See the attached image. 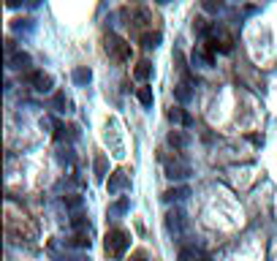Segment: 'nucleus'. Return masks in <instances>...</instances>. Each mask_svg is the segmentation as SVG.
I'll return each instance as SVG.
<instances>
[{"instance_id": "1", "label": "nucleus", "mask_w": 277, "mask_h": 261, "mask_svg": "<svg viewBox=\"0 0 277 261\" xmlns=\"http://www.w3.org/2000/svg\"><path fill=\"white\" fill-rule=\"evenodd\" d=\"M106 253L111 256V259H123L125 250L131 247V237H128V231H123V228H111L109 234H106Z\"/></svg>"}, {"instance_id": "2", "label": "nucleus", "mask_w": 277, "mask_h": 261, "mask_svg": "<svg viewBox=\"0 0 277 261\" xmlns=\"http://www.w3.org/2000/svg\"><path fill=\"white\" fill-rule=\"evenodd\" d=\"M106 52H109L114 60H128L131 57V44H125L123 38H117L114 33L106 35Z\"/></svg>"}, {"instance_id": "3", "label": "nucleus", "mask_w": 277, "mask_h": 261, "mask_svg": "<svg viewBox=\"0 0 277 261\" xmlns=\"http://www.w3.org/2000/svg\"><path fill=\"white\" fill-rule=\"evenodd\" d=\"M209 35H212L209 41L215 44V49H220V52H231V49H234V35H231L226 28L212 25V28H209Z\"/></svg>"}, {"instance_id": "4", "label": "nucleus", "mask_w": 277, "mask_h": 261, "mask_svg": "<svg viewBox=\"0 0 277 261\" xmlns=\"http://www.w3.org/2000/svg\"><path fill=\"white\" fill-rule=\"evenodd\" d=\"M28 82L33 84L38 93H46V90H52V76L44 74V71H30V74H28Z\"/></svg>"}, {"instance_id": "5", "label": "nucleus", "mask_w": 277, "mask_h": 261, "mask_svg": "<svg viewBox=\"0 0 277 261\" xmlns=\"http://www.w3.org/2000/svg\"><path fill=\"white\" fill-rule=\"evenodd\" d=\"M106 188H109V193H117V191H123V188H128V174L114 172L109 177V182H106Z\"/></svg>"}, {"instance_id": "6", "label": "nucleus", "mask_w": 277, "mask_h": 261, "mask_svg": "<svg viewBox=\"0 0 277 261\" xmlns=\"http://www.w3.org/2000/svg\"><path fill=\"white\" fill-rule=\"evenodd\" d=\"M136 98H138V103H141V106H153V87H138L136 90Z\"/></svg>"}, {"instance_id": "7", "label": "nucleus", "mask_w": 277, "mask_h": 261, "mask_svg": "<svg viewBox=\"0 0 277 261\" xmlns=\"http://www.w3.org/2000/svg\"><path fill=\"white\" fill-rule=\"evenodd\" d=\"M150 74H153V65H150L147 60L136 63V68H133V76H136V79H141V82H144V79H147Z\"/></svg>"}, {"instance_id": "8", "label": "nucleus", "mask_w": 277, "mask_h": 261, "mask_svg": "<svg viewBox=\"0 0 277 261\" xmlns=\"http://www.w3.org/2000/svg\"><path fill=\"white\" fill-rule=\"evenodd\" d=\"M169 120H171V123H185V125H190V117H187L185 112L180 109V106H174V109H169Z\"/></svg>"}, {"instance_id": "9", "label": "nucleus", "mask_w": 277, "mask_h": 261, "mask_svg": "<svg viewBox=\"0 0 277 261\" xmlns=\"http://www.w3.org/2000/svg\"><path fill=\"white\" fill-rule=\"evenodd\" d=\"M160 44V33H144L141 35V47L144 49H155Z\"/></svg>"}, {"instance_id": "10", "label": "nucleus", "mask_w": 277, "mask_h": 261, "mask_svg": "<svg viewBox=\"0 0 277 261\" xmlns=\"http://www.w3.org/2000/svg\"><path fill=\"white\" fill-rule=\"evenodd\" d=\"M71 226L77 228V231H90V223H87V218H84V215H74V218H71Z\"/></svg>"}, {"instance_id": "11", "label": "nucleus", "mask_w": 277, "mask_h": 261, "mask_svg": "<svg viewBox=\"0 0 277 261\" xmlns=\"http://www.w3.org/2000/svg\"><path fill=\"white\" fill-rule=\"evenodd\" d=\"M187 172H190V169H187V163H177V166L171 163V166H169V177H171V179L174 177H185Z\"/></svg>"}, {"instance_id": "12", "label": "nucleus", "mask_w": 277, "mask_h": 261, "mask_svg": "<svg viewBox=\"0 0 277 261\" xmlns=\"http://www.w3.org/2000/svg\"><path fill=\"white\" fill-rule=\"evenodd\" d=\"M71 245H77V247H90V237H87V231H77V234H74V240H71Z\"/></svg>"}, {"instance_id": "13", "label": "nucleus", "mask_w": 277, "mask_h": 261, "mask_svg": "<svg viewBox=\"0 0 277 261\" xmlns=\"http://www.w3.org/2000/svg\"><path fill=\"white\" fill-rule=\"evenodd\" d=\"M169 145L185 147L187 145V136H185V133H180V130H171V133H169Z\"/></svg>"}, {"instance_id": "14", "label": "nucleus", "mask_w": 277, "mask_h": 261, "mask_svg": "<svg viewBox=\"0 0 277 261\" xmlns=\"http://www.w3.org/2000/svg\"><path fill=\"white\" fill-rule=\"evenodd\" d=\"M182 196H187V188H171V191H166V193H163V199H166V201L182 199Z\"/></svg>"}, {"instance_id": "15", "label": "nucleus", "mask_w": 277, "mask_h": 261, "mask_svg": "<svg viewBox=\"0 0 277 261\" xmlns=\"http://www.w3.org/2000/svg\"><path fill=\"white\" fill-rule=\"evenodd\" d=\"M104 174H106V158H104V155H98V158H95V177L104 179Z\"/></svg>"}, {"instance_id": "16", "label": "nucleus", "mask_w": 277, "mask_h": 261, "mask_svg": "<svg viewBox=\"0 0 277 261\" xmlns=\"http://www.w3.org/2000/svg\"><path fill=\"white\" fill-rule=\"evenodd\" d=\"M190 96H193V93L187 90V84H185V82L177 84V98H180V101H190Z\"/></svg>"}, {"instance_id": "17", "label": "nucleus", "mask_w": 277, "mask_h": 261, "mask_svg": "<svg viewBox=\"0 0 277 261\" xmlns=\"http://www.w3.org/2000/svg\"><path fill=\"white\" fill-rule=\"evenodd\" d=\"M90 68H77L74 71V79H77V82H90Z\"/></svg>"}, {"instance_id": "18", "label": "nucleus", "mask_w": 277, "mask_h": 261, "mask_svg": "<svg viewBox=\"0 0 277 261\" xmlns=\"http://www.w3.org/2000/svg\"><path fill=\"white\" fill-rule=\"evenodd\" d=\"M30 65V57L25 55V52H19V55L14 57V68H28Z\"/></svg>"}, {"instance_id": "19", "label": "nucleus", "mask_w": 277, "mask_h": 261, "mask_svg": "<svg viewBox=\"0 0 277 261\" xmlns=\"http://www.w3.org/2000/svg\"><path fill=\"white\" fill-rule=\"evenodd\" d=\"M128 261H147V253L144 250H136V253H131V259Z\"/></svg>"}, {"instance_id": "20", "label": "nucleus", "mask_w": 277, "mask_h": 261, "mask_svg": "<svg viewBox=\"0 0 277 261\" xmlns=\"http://www.w3.org/2000/svg\"><path fill=\"white\" fill-rule=\"evenodd\" d=\"M65 204H68V207H79V204H82V199H79V196H65Z\"/></svg>"}, {"instance_id": "21", "label": "nucleus", "mask_w": 277, "mask_h": 261, "mask_svg": "<svg viewBox=\"0 0 277 261\" xmlns=\"http://www.w3.org/2000/svg\"><path fill=\"white\" fill-rule=\"evenodd\" d=\"M180 261H193V253H190L187 247H182V250H180Z\"/></svg>"}]
</instances>
